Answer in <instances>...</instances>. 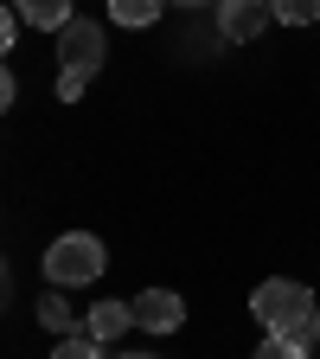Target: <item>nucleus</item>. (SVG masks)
Instances as JSON below:
<instances>
[{
	"mask_svg": "<svg viewBox=\"0 0 320 359\" xmlns=\"http://www.w3.org/2000/svg\"><path fill=\"white\" fill-rule=\"evenodd\" d=\"M250 314L263 321V334H307V340H314V314H320V302H314L295 276H269V283H256Z\"/></svg>",
	"mask_w": 320,
	"mask_h": 359,
	"instance_id": "f257e3e1",
	"label": "nucleus"
},
{
	"mask_svg": "<svg viewBox=\"0 0 320 359\" xmlns=\"http://www.w3.org/2000/svg\"><path fill=\"white\" fill-rule=\"evenodd\" d=\"M103 238H90V231H64L52 250H45V276H52V289H83V283H97L103 276Z\"/></svg>",
	"mask_w": 320,
	"mask_h": 359,
	"instance_id": "f03ea898",
	"label": "nucleus"
},
{
	"mask_svg": "<svg viewBox=\"0 0 320 359\" xmlns=\"http://www.w3.org/2000/svg\"><path fill=\"white\" fill-rule=\"evenodd\" d=\"M103 58H109V39H103V26H97V20H71V26L58 32V65H64V71L97 77V71H103Z\"/></svg>",
	"mask_w": 320,
	"mask_h": 359,
	"instance_id": "7ed1b4c3",
	"label": "nucleus"
},
{
	"mask_svg": "<svg viewBox=\"0 0 320 359\" xmlns=\"http://www.w3.org/2000/svg\"><path fill=\"white\" fill-rule=\"evenodd\" d=\"M269 26H276V7H269V0H224V7H218V32L231 45H250Z\"/></svg>",
	"mask_w": 320,
	"mask_h": 359,
	"instance_id": "20e7f679",
	"label": "nucleus"
},
{
	"mask_svg": "<svg viewBox=\"0 0 320 359\" xmlns=\"http://www.w3.org/2000/svg\"><path fill=\"white\" fill-rule=\"evenodd\" d=\"M128 308H134V327H148V334H179V321H186V302L173 289H141Z\"/></svg>",
	"mask_w": 320,
	"mask_h": 359,
	"instance_id": "39448f33",
	"label": "nucleus"
},
{
	"mask_svg": "<svg viewBox=\"0 0 320 359\" xmlns=\"http://www.w3.org/2000/svg\"><path fill=\"white\" fill-rule=\"evenodd\" d=\"M128 327H134V308H128V302H97V308L83 314V334H90V340H103V346L122 340Z\"/></svg>",
	"mask_w": 320,
	"mask_h": 359,
	"instance_id": "423d86ee",
	"label": "nucleus"
},
{
	"mask_svg": "<svg viewBox=\"0 0 320 359\" xmlns=\"http://www.w3.org/2000/svg\"><path fill=\"white\" fill-rule=\"evenodd\" d=\"M13 7H20V20H26V26H39V32H64V26L77 20L71 0H13Z\"/></svg>",
	"mask_w": 320,
	"mask_h": 359,
	"instance_id": "0eeeda50",
	"label": "nucleus"
},
{
	"mask_svg": "<svg viewBox=\"0 0 320 359\" xmlns=\"http://www.w3.org/2000/svg\"><path fill=\"white\" fill-rule=\"evenodd\" d=\"M39 321L52 327V334H83V321H77V308L64 302V289H45V295H39Z\"/></svg>",
	"mask_w": 320,
	"mask_h": 359,
	"instance_id": "6e6552de",
	"label": "nucleus"
},
{
	"mask_svg": "<svg viewBox=\"0 0 320 359\" xmlns=\"http://www.w3.org/2000/svg\"><path fill=\"white\" fill-rule=\"evenodd\" d=\"M167 7H173V0H109V20H116V26H134V32H141V26H154Z\"/></svg>",
	"mask_w": 320,
	"mask_h": 359,
	"instance_id": "1a4fd4ad",
	"label": "nucleus"
},
{
	"mask_svg": "<svg viewBox=\"0 0 320 359\" xmlns=\"http://www.w3.org/2000/svg\"><path fill=\"white\" fill-rule=\"evenodd\" d=\"M256 359H307V334H263Z\"/></svg>",
	"mask_w": 320,
	"mask_h": 359,
	"instance_id": "9d476101",
	"label": "nucleus"
},
{
	"mask_svg": "<svg viewBox=\"0 0 320 359\" xmlns=\"http://www.w3.org/2000/svg\"><path fill=\"white\" fill-rule=\"evenodd\" d=\"M276 26H320V0H269Z\"/></svg>",
	"mask_w": 320,
	"mask_h": 359,
	"instance_id": "9b49d317",
	"label": "nucleus"
},
{
	"mask_svg": "<svg viewBox=\"0 0 320 359\" xmlns=\"http://www.w3.org/2000/svg\"><path fill=\"white\" fill-rule=\"evenodd\" d=\"M52 359H103V340H90V334H64L52 346Z\"/></svg>",
	"mask_w": 320,
	"mask_h": 359,
	"instance_id": "f8f14e48",
	"label": "nucleus"
},
{
	"mask_svg": "<svg viewBox=\"0 0 320 359\" xmlns=\"http://www.w3.org/2000/svg\"><path fill=\"white\" fill-rule=\"evenodd\" d=\"M83 83H90L83 71H58V97H64V103H77V97H83Z\"/></svg>",
	"mask_w": 320,
	"mask_h": 359,
	"instance_id": "ddd939ff",
	"label": "nucleus"
},
{
	"mask_svg": "<svg viewBox=\"0 0 320 359\" xmlns=\"http://www.w3.org/2000/svg\"><path fill=\"white\" fill-rule=\"evenodd\" d=\"M173 7H224V0H173Z\"/></svg>",
	"mask_w": 320,
	"mask_h": 359,
	"instance_id": "4468645a",
	"label": "nucleus"
},
{
	"mask_svg": "<svg viewBox=\"0 0 320 359\" xmlns=\"http://www.w3.org/2000/svg\"><path fill=\"white\" fill-rule=\"evenodd\" d=\"M122 359H154V353H122Z\"/></svg>",
	"mask_w": 320,
	"mask_h": 359,
	"instance_id": "2eb2a0df",
	"label": "nucleus"
},
{
	"mask_svg": "<svg viewBox=\"0 0 320 359\" xmlns=\"http://www.w3.org/2000/svg\"><path fill=\"white\" fill-rule=\"evenodd\" d=\"M314 340H320V314H314Z\"/></svg>",
	"mask_w": 320,
	"mask_h": 359,
	"instance_id": "dca6fc26",
	"label": "nucleus"
}]
</instances>
